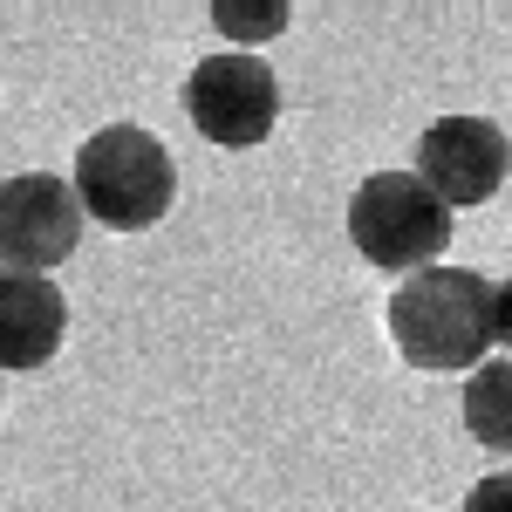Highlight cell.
Here are the masks:
<instances>
[{"instance_id":"10","label":"cell","mask_w":512,"mask_h":512,"mask_svg":"<svg viewBox=\"0 0 512 512\" xmlns=\"http://www.w3.org/2000/svg\"><path fill=\"white\" fill-rule=\"evenodd\" d=\"M465 512H512V472H492L465 492Z\"/></svg>"},{"instance_id":"8","label":"cell","mask_w":512,"mask_h":512,"mask_svg":"<svg viewBox=\"0 0 512 512\" xmlns=\"http://www.w3.org/2000/svg\"><path fill=\"white\" fill-rule=\"evenodd\" d=\"M465 431L485 451H512V355L506 362H478L465 376V403H458Z\"/></svg>"},{"instance_id":"7","label":"cell","mask_w":512,"mask_h":512,"mask_svg":"<svg viewBox=\"0 0 512 512\" xmlns=\"http://www.w3.org/2000/svg\"><path fill=\"white\" fill-rule=\"evenodd\" d=\"M69 335V301L48 274H0V369H41Z\"/></svg>"},{"instance_id":"4","label":"cell","mask_w":512,"mask_h":512,"mask_svg":"<svg viewBox=\"0 0 512 512\" xmlns=\"http://www.w3.org/2000/svg\"><path fill=\"white\" fill-rule=\"evenodd\" d=\"M185 117H192V130L205 144L253 151V144L274 137V123H280V82L260 55H239V48L205 55L185 76Z\"/></svg>"},{"instance_id":"1","label":"cell","mask_w":512,"mask_h":512,"mask_svg":"<svg viewBox=\"0 0 512 512\" xmlns=\"http://www.w3.org/2000/svg\"><path fill=\"white\" fill-rule=\"evenodd\" d=\"M492 294L499 280L472 274V267H424L410 274L390 294V342L410 369H465L472 376L478 362L492 355Z\"/></svg>"},{"instance_id":"2","label":"cell","mask_w":512,"mask_h":512,"mask_svg":"<svg viewBox=\"0 0 512 512\" xmlns=\"http://www.w3.org/2000/svg\"><path fill=\"white\" fill-rule=\"evenodd\" d=\"M69 185H76L82 212L96 226H110V233H151L171 212V198H178V164H171V151L151 130L103 123V130H89L76 144Z\"/></svg>"},{"instance_id":"11","label":"cell","mask_w":512,"mask_h":512,"mask_svg":"<svg viewBox=\"0 0 512 512\" xmlns=\"http://www.w3.org/2000/svg\"><path fill=\"white\" fill-rule=\"evenodd\" d=\"M492 335H499V349L512 355V274L499 280V294H492Z\"/></svg>"},{"instance_id":"5","label":"cell","mask_w":512,"mask_h":512,"mask_svg":"<svg viewBox=\"0 0 512 512\" xmlns=\"http://www.w3.org/2000/svg\"><path fill=\"white\" fill-rule=\"evenodd\" d=\"M82 246V198L55 171L0 185V274H55Z\"/></svg>"},{"instance_id":"3","label":"cell","mask_w":512,"mask_h":512,"mask_svg":"<svg viewBox=\"0 0 512 512\" xmlns=\"http://www.w3.org/2000/svg\"><path fill=\"white\" fill-rule=\"evenodd\" d=\"M349 239L369 267L410 280L451 253V205L417 171H369L349 198Z\"/></svg>"},{"instance_id":"6","label":"cell","mask_w":512,"mask_h":512,"mask_svg":"<svg viewBox=\"0 0 512 512\" xmlns=\"http://www.w3.org/2000/svg\"><path fill=\"white\" fill-rule=\"evenodd\" d=\"M417 178L431 185L451 212L458 205H485L499 198V185L512 178V144L492 117H437L424 137H417Z\"/></svg>"},{"instance_id":"9","label":"cell","mask_w":512,"mask_h":512,"mask_svg":"<svg viewBox=\"0 0 512 512\" xmlns=\"http://www.w3.org/2000/svg\"><path fill=\"white\" fill-rule=\"evenodd\" d=\"M294 21L287 0H212V28L239 41V55H253V41H274Z\"/></svg>"}]
</instances>
